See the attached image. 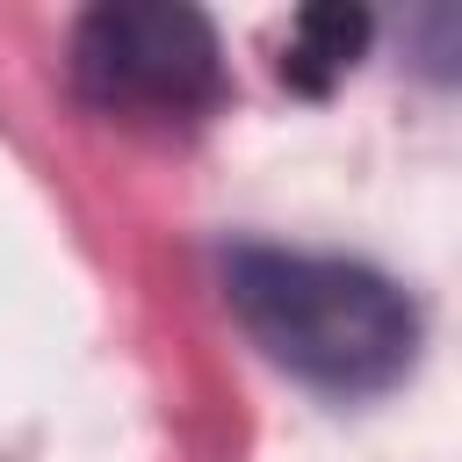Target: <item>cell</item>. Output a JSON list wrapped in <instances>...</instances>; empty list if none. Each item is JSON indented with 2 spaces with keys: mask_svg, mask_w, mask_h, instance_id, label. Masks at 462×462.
<instances>
[{
  "mask_svg": "<svg viewBox=\"0 0 462 462\" xmlns=\"http://www.w3.org/2000/svg\"><path fill=\"white\" fill-rule=\"evenodd\" d=\"M224 296L267 361L332 397L390 390L419 354V303L361 260L238 245L224 260Z\"/></svg>",
  "mask_w": 462,
  "mask_h": 462,
  "instance_id": "cell-1",
  "label": "cell"
},
{
  "mask_svg": "<svg viewBox=\"0 0 462 462\" xmlns=\"http://www.w3.org/2000/svg\"><path fill=\"white\" fill-rule=\"evenodd\" d=\"M72 79L101 116L195 123L224 94L217 29L173 0H108L72 36Z\"/></svg>",
  "mask_w": 462,
  "mask_h": 462,
  "instance_id": "cell-2",
  "label": "cell"
},
{
  "mask_svg": "<svg viewBox=\"0 0 462 462\" xmlns=\"http://www.w3.org/2000/svg\"><path fill=\"white\" fill-rule=\"evenodd\" d=\"M361 43H368V14H361V7H310V14H296V29H289L282 79H296L303 94H325L339 72H354Z\"/></svg>",
  "mask_w": 462,
  "mask_h": 462,
  "instance_id": "cell-3",
  "label": "cell"
}]
</instances>
